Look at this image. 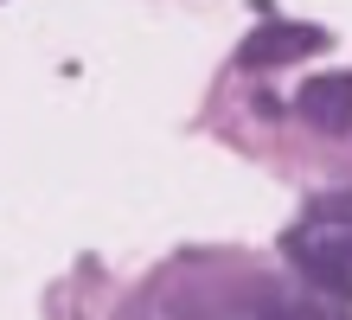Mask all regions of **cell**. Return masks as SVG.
<instances>
[{
	"instance_id": "6da1fadb",
	"label": "cell",
	"mask_w": 352,
	"mask_h": 320,
	"mask_svg": "<svg viewBox=\"0 0 352 320\" xmlns=\"http://www.w3.org/2000/svg\"><path fill=\"white\" fill-rule=\"evenodd\" d=\"M288 263L327 295H352V186L320 192L301 211V224L288 231Z\"/></svg>"
},
{
	"instance_id": "7a4b0ae2",
	"label": "cell",
	"mask_w": 352,
	"mask_h": 320,
	"mask_svg": "<svg viewBox=\"0 0 352 320\" xmlns=\"http://www.w3.org/2000/svg\"><path fill=\"white\" fill-rule=\"evenodd\" d=\"M320 45H327L320 26H301V19H269V26H256V32L237 45V64H243V71H276V64L314 58Z\"/></svg>"
},
{
	"instance_id": "3957f363",
	"label": "cell",
	"mask_w": 352,
	"mask_h": 320,
	"mask_svg": "<svg viewBox=\"0 0 352 320\" xmlns=\"http://www.w3.org/2000/svg\"><path fill=\"white\" fill-rule=\"evenodd\" d=\"M295 109H301V122L327 128V135H352V71H327L314 83H301Z\"/></svg>"
},
{
	"instance_id": "277c9868",
	"label": "cell",
	"mask_w": 352,
	"mask_h": 320,
	"mask_svg": "<svg viewBox=\"0 0 352 320\" xmlns=\"http://www.w3.org/2000/svg\"><path fill=\"white\" fill-rule=\"evenodd\" d=\"M256 320H340V314H327L314 301H269V308H256Z\"/></svg>"
}]
</instances>
